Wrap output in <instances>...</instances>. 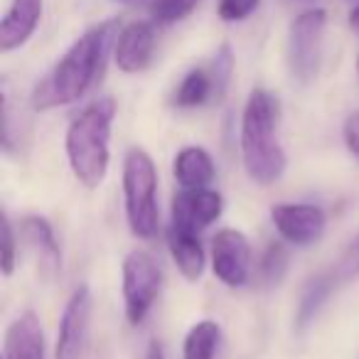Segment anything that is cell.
Wrapping results in <instances>:
<instances>
[{"instance_id": "obj_7", "label": "cell", "mask_w": 359, "mask_h": 359, "mask_svg": "<svg viewBox=\"0 0 359 359\" xmlns=\"http://www.w3.org/2000/svg\"><path fill=\"white\" fill-rule=\"evenodd\" d=\"M91 308H94V300H91L89 285H79L69 295L62 313L55 359H84L86 344H89Z\"/></svg>"}, {"instance_id": "obj_1", "label": "cell", "mask_w": 359, "mask_h": 359, "mask_svg": "<svg viewBox=\"0 0 359 359\" xmlns=\"http://www.w3.org/2000/svg\"><path fill=\"white\" fill-rule=\"evenodd\" d=\"M118 20H106L86 30L65 52V57L57 62L55 69L35 86L32 106L37 111H50L57 106H69L79 101L101 76L106 57L118 40Z\"/></svg>"}, {"instance_id": "obj_12", "label": "cell", "mask_w": 359, "mask_h": 359, "mask_svg": "<svg viewBox=\"0 0 359 359\" xmlns=\"http://www.w3.org/2000/svg\"><path fill=\"white\" fill-rule=\"evenodd\" d=\"M42 18V0H13L0 22V52L22 47L37 30Z\"/></svg>"}, {"instance_id": "obj_17", "label": "cell", "mask_w": 359, "mask_h": 359, "mask_svg": "<svg viewBox=\"0 0 359 359\" xmlns=\"http://www.w3.org/2000/svg\"><path fill=\"white\" fill-rule=\"evenodd\" d=\"M168 249L172 261L177 264L180 273L187 280H197L205 273V249H202L200 234L185 231L180 226H168Z\"/></svg>"}, {"instance_id": "obj_14", "label": "cell", "mask_w": 359, "mask_h": 359, "mask_svg": "<svg viewBox=\"0 0 359 359\" xmlns=\"http://www.w3.org/2000/svg\"><path fill=\"white\" fill-rule=\"evenodd\" d=\"M20 226H22V236H25L30 249L35 251L37 259H40L42 271H45L50 278H55L62 271V249H60V241H57L52 224L45 217L30 215L20 222Z\"/></svg>"}, {"instance_id": "obj_6", "label": "cell", "mask_w": 359, "mask_h": 359, "mask_svg": "<svg viewBox=\"0 0 359 359\" xmlns=\"http://www.w3.org/2000/svg\"><path fill=\"white\" fill-rule=\"evenodd\" d=\"M327 27V13L313 8L300 13L288 32V67L298 84L308 86L315 81L323 60V40Z\"/></svg>"}, {"instance_id": "obj_2", "label": "cell", "mask_w": 359, "mask_h": 359, "mask_svg": "<svg viewBox=\"0 0 359 359\" xmlns=\"http://www.w3.org/2000/svg\"><path fill=\"white\" fill-rule=\"evenodd\" d=\"M278 99L269 89H254L241 114V163L251 182L261 187L273 185L285 172V150L278 140Z\"/></svg>"}, {"instance_id": "obj_24", "label": "cell", "mask_w": 359, "mask_h": 359, "mask_svg": "<svg viewBox=\"0 0 359 359\" xmlns=\"http://www.w3.org/2000/svg\"><path fill=\"white\" fill-rule=\"evenodd\" d=\"M212 72H215L217 76V86H219V94L224 96L226 94V86H229L231 81V72H234V52H231V47L222 45L219 50H217L215 60H212Z\"/></svg>"}, {"instance_id": "obj_26", "label": "cell", "mask_w": 359, "mask_h": 359, "mask_svg": "<svg viewBox=\"0 0 359 359\" xmlns=\"http://www.w3.org/2000/svg\"><path fill=\"white\" fill-rule=\"evenodd\" d=\"M342 135H344L347 150L359 160V111L347 116V121H344V126H342Z\"/></svg>"}, {"instance_id": "obj_15", "label": "cell", "mask_w": 359, "mask_h": 359, "mask_svg": "<svg viewBox=\"0 0 359 359\" xmlns=\"http://www.w3.org/2000/svg\"><path fill=\"white\" fill-rule=\"evenodd\" d=\"M339 288L337 278H334L332 271H320V273L310 276L305 280L303 290H300V300H298V310H295V330L305 332L310 325L315 323L318 313L323 310V305L327 303V298Z\"/></svg>"}, {"instance_id": "obj_22", "label": "cell", "mask_w": 359, "mask_h": 359, "mask_svg": "<svg viewBox=\"0 0 359 359\" xmlns=\"http://www.w3.org/2000/svg\"><path fill=\"white\" fill-rule=\"evenodd\" d=\"M330 271H332L334 278H337L339 288L359 278V234L344 246V251L339 254V259L330 266Z\"/></svg>"}, {"instance_id": "obj_8", "label": "cell", "mask_w": 359, "mask_h": 359, "mask_svg": "<svg viewBox=\"0 0 359 359\" xmlns=\"http://www.w3.org/2000/svg\"><path fill=\"white\" fill-rule=\"evenodd\" d=\"M254 256L251 244L239 229H219L212 239V271L229 288L249 283Z\"/></svg>"}, {"instance_id": "obj_30", "label": "cell", "mask_w": 359, "mask_h": 359, "mask_svg": "<svg viewBox=\"0 0 359 359\" xmlns=\"http://www.w3.org/2000/svg\"><path fill=\"white\" fill-rule=\"evenodd\" d=\"M357 72H359V60H357Z\"/></svg>"}, {"instance_id": "obj_11", "label": "cell", "mask_w": 359, "mask_h": 359, "mask_svg": "<svg viewBox=\"0 0 359 359\" xmlns=\"http://www.w3.org/2000/svg\"><path fill=\"white\" fill-rule=\"evenodd\" d=\"M155 55V27L153 22L135 20L121 27L114 47V60L123 74L145 72Z\"/></svg>"}, {"instance_id": "obj_28", "label": "cell", "mask_w": 359, "mask_h": 359, "mask_svg": "<svg viewBox=\"0 0 359 359\" xmlns=\"http://www.w3.org/2000/svg\"><path fill=\"white\" fill-rule=\"evenodd\" d=\"M114 3L126 8H145V11H150V6H153L155 0H114Z\"/></svg>"}, {"instance_id": "obj_19", "label": "cell", "mask_w": 359, "mask_h": 359, "mask_svg": "<svg viewBox=\"0 0 359 359\" xmlns=\"http://www.w3.org/2000/svg\"><path fill=\"white\" fill-rule=\"evenodd\" d=\"M219 339H222L219 325L215 320H200L187 332L185 344H182V359H215Z\"/></svg>"}, {"instance_id": "obj_25", "label": "cell", "mask_w": 359, "mask_h": 359, "mask_svg": "<svg viewBox=\"0 0 359 359\" xmlns=\"http://www.w3.org/2000/svg\"><path fill=\"white\" fill-rule=\"evenodd\" d=\"M261 0H219L217 13L224 22H241L259 8Z\"/></svg>"}, {"instance_id": "obj_23", "label": "cell", "mask_w": 359, "mask_h": 359, "mask_svg": "<svg viewBox=\"0 0 359 359\" xmlns=\"http://www.w3.org/2000/svg\"><path fill=\"white\" fill-rule=\"evenodd\" d=\"M18 264V239L15 229H13V222L8 217V212H3V256H0V271L3 276H13Z\"/></svg>"}, {"instance_id": "obj_21", "label": "cell", "mask_w": 359, "mask_h": 359, "mask_svg": "<svg viewBox=\"0 0 359 359\" xmlns=\"http://www.w3.org/2000/svg\"><path fill=\"white\" fill-rule=\"evenodd\" d=\"M202 0H155L150 6V18L155 25H172V22L185 20Z\"/></svg>"}, {"instance_id": "obj_18", "label": "cell", "mask_w": 359, "mask_h": 359, "mask_svg": "<svg viewBox=\"0 0 359 359\" xmlns=\"http://www.w3.org/2000/svg\"><path fill=\"white\" fill-rule=\"evenodd\" d=\"M219 101V86H217V76L212 67H195L190 69L182 81L177 84L172 96V104L177 109H200V106L210 104V101Z\"/></svg>"}, {"instance_id": "obj_29", "label": "cell", "mask_w": 359, "mask_h": 359, "mask_svg": "<svg viewBox=\"0 0 359 359\" xmlns=\"http://www.w3.org/2000/svg\"><path fill=\"white\" fill-rule=\"evenodd\" d=\"M349 25H352L354 30L359 32V3H357V6L352 8V13H349Z\"/></svg>"}, {"instance_id": "obj_3", "label": "cell", "mask_w": 359, "mask_h": 359, "mask_svg": "<svg viewBox=\"0 0 359 359\" xmlns=\"http://www.w3.org/2000/svg\"><path fill=\"white\" fill-rule=\"evenodd\" d=\"M116 118V101L99 99L89 104L67 128V160L81 185L96 190L109 172V140Z\"/></svg>"}, {"instance_id": "obj_4", "label": "cell", "mask_w": 359, "mask_h": 359, "mask_svg": "<svg viewBox=\"0 0 359 359\" xmlns=\"http://www.w3.org/2000/svg\"><path fill=\"white\" fill-rule=\"evenodd\" d=\"M123 197L126 219L138 239H153L158 234V170L143 148H130L123 158Z\"/></svg>"}, {"instance_id": "obj_5", "label": "cell", "mask_w": 359, "mask_h": 359, "mask_svg": "<svg viewBox=\"0 0 359 359\" xmlns=\"http://www.w3.org/2000/svg\"><path fill=\"white\" fill-rule=\"evenodd\" d=\"M163 288V269L153 254L143 249L130 251L121 264V290H123L126 318L130 325H140L153 310Z\"/></svg>"}, {"instance_id": "obj_20", "label": "cell", "mask_w": 359, "mask_h": 359, "mask_svg": "<svg viewBox=\"0 0 359 359\" xmlns=\"http://www.w3.org/2000/svg\"><path fill=\"white\" fill-rule=\"evenodd\" d=\"M288 264L290 256L285 244L271 241L264 249V254H261L259 264H256V280H259L261 288H276L285 278V273H288Z\"/></svg>"}, {"instance_id": "obj_13", "label": "cell", "mask_w": 359, "mask_h": 359, "mask_svg": "<svg viewBox=\"0 0 359 359\" xmlns=\"http://www.w3.org/2000/svg\"><path fill=\"white\" fill-rule=\"evenodd\" d=\"M6 359H45V332L32 310L18 315L6 330Z\"/></svg>"}, {"instance_id": "obj_31", "label": "cell", "mask_w": 359, "mask_h": 359, "mask_svg": "<svg viewBox=\"0 0 359 359\" xmlns=\"http://www.w3.org/2000/svg\"><path fill=\"white\" fill-rule=\"evenodd\" d=\"M357 3H359V0H357Z\"/></svg>"}, {"instance_id": "obj_10", "label": "cell", "mask_w": 359, "mask_h": 359, "mask_svg": "<svg viewBox=\"0 0 359 359\" xmlns=\"http://www.w3.org/2000/svg\"><path fill=\"white\" fill-rule=\"evenodd\" d=\"M222 212H224V197L217 190H212V187H197V190L180 187L172 197L170 224L200 234L212 222L219 219Z\"/></svg>"}, {"instance_id": "obj_9", "label": "cell", "mask_w": 359, "mask_h": 359, "mask_svg": "<svg viewBox=\"0 0 359 359\" xmlns=\"http://www.w3.org/2000/svg\"><path fill=\"white\" fill-rule=\"evenodd\" d=\"M271 222L280 239L295 246H310L323 239L327 217L318 205H293V202H278L271 207Z\"/></svg>"}, {"instance_id": "obj_27", "label": "cell", "mask_w": 359, "mask_h": 359, "mask_svg": "<svg viewBox=\"0 0 359 359\" xmlns=\"http://www.w3.org/2000/svg\"><path fill=\"white\" fill-rule=\"evenodd\" d=\"M145 359H165V349H163V344H160L158 339H153V342L148 344Z\"/></svg>"}, {"instance_id": "obj_16", "label": "cell", "mask_w": 359, "mask_h": 359, "mask_svg": "<svg viewBox=\"0 0 359 359\" xmlns=\"http://www.w3.org/2000/svg\"><path fill=\"white\" fill-rule=\"evenodd\" d=\"M175 180L180 187L197 190V187H210L217 177V168L212 155L200 145H187L175 158Z\"/></svg>"}]
</instances>
